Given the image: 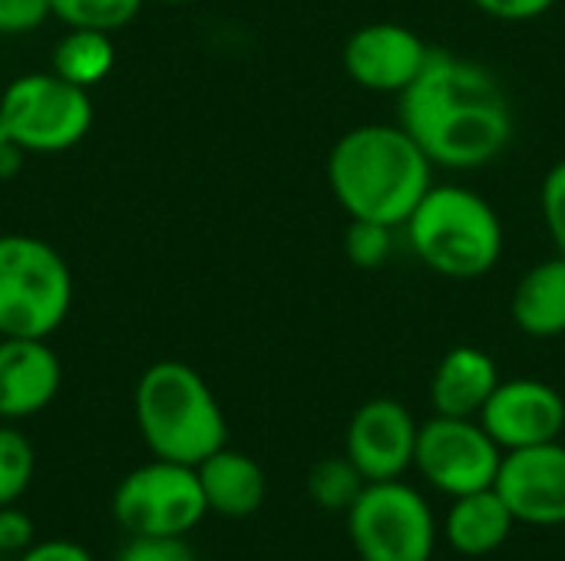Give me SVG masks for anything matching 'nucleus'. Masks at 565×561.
Segmentation results:
<instances>
[{"mask_svg": "<svg viewBox=\"0 0 565 561\" xmlns=\"http://www.w3.org/2000/svg\"><path fill=\"white\" fill-rule=\"evenodd\" d=\"M397 122L437 169L450 172L487 169L516 132L510 93L497 73L437 46L424 73L397 96Z\"/></svg>", "mask_w": 565, "mask_h": 561, "instance_id": "f257e3e1", "label": "nucleus"}, {"mask_svg": "<svg viewBox=\"0 0 565 561\" xmlns=\"http://www.w3.org/2000/svg\"><path fill=\"white\" fill-rule=\"evenodd\" d=\"M434 162L401 122H364L348 129L328 152V188L348 218L404 228L427 188Z\"/></svg>", "mask_w": 565, "mask_h": 561, "instance_id": "f03ea898", "label": "nucleus"}, {"mask_svg": "<svg viewBox=\"0 0 565 561\" xmlns=\"http://www.w3.org/2000/svg\"><path fill=\"white\" fill-rule=\"evenodd\" d=\"M404 231L417 261L450 281L487 278L507 245L493 202L457 182H434Z\"/></svg>", "mask_w": 565, "mask_h": 561, "instance_id": "7ed1b4c3", "label": "nucleus"}, {"mask_svg": "<svg viewBox=\"0 0 565 561\" xmlns=\"http://www.w3.org/2000/svg\"><path fill=\"white\" fill-rule=\"evenodd\" d=\"M136 423L156 460L182 466H199L228 440V423L212 387L182 360L146 367L136 384Z\"/></svg>", "mask_w": 565, "mask_h": 561, "instance_id": "20e7f679", "label": "nucleus"}, {"mask_svg": "<svg viewBox=\"0 0 565 561\" xmlns=\"http://www.w3.org/2000/svg\"><path fill=\"white\" fill-rule=\"evenodd\" d=\"M73 304L66 261L33 235H0V337L46 341Z\"/></svg>", "mask_w": 565, "mask_h": 561, "instance_id": "39448f33", "label": "nucleus"}, {"mask_svg": "<svg viewBox=\"0 0 565 561\" xmlns=\"http://www.w3.org/2000/svg\"><path fill=\"white\" fill-rule=\"evenodd\" d=\"M348 536L361 561H430L437 519L424 493L404 479L367 483L348 509Z\"/></svg>", "mask_w": 565, "mask_h": 561, "instance_id": "423d86ee", "label": "nucleus"}, {"mask_svg": "<svg viewBox=\"0 0 565 561\" xmlns=\"http://www.w3.org/2000/svg\"><path fill=\"white\" fill-rule=\"evenodd\" d=\"M209 516L195 466L156 460L136 466L113 493V519L126 536L185 539Z\"/></svg>", "mask_w": 565, "mask_h": 561, "instance_id": "0eeeda50", "label": "nucleus"}, {"mask_svg": "<svg viewBox=\"0 0 565 561\" xmlns=\"http://www.w3.org/2000/svg\"><path fill=\"white\" fill-rule=\"evenodd\" d=\"M0 116L26 152H66L93 126L89 89L50 73H23L0 96Z\"/></svg>", "mask_w": 565, "mask_h": 561, "instance_id": "6e6552de", "label": "nucleus"}, {"mask_svg": "<svg viewBox=\"0 0 565 561\" xmlns=\"http://www.w3.org/2000/svg\"><path fill=\"white\" fill-rule=\"evenodd\" d=\"M503 463V450L483 430L480 420L430 417L420 423L414 470L444 496L457 499L467 493L493 489Z\"/></svg>", "mask_w": 565, "mask_h": 561, "instance_id": "1a4fd4ad", "label": "nucleus"}, {"mask_svg": "<svg viewBox=\"0 0 565 561\" xmlns=\"http://www.w3.org/2000/svg\"><path fill=\"white\" fill-rule=\"evenodd\" d=\"M430 53L434 46L414 26L374 20L344 40L341 63L354 86L377 96H401L424 73Z\"/></svg>", "mask_w": 565, "mask_h": 561, "instance_id": "9d476101", "label": "nucleus"}, {"mask_svg": "<svg viewBox=\"0 0 565 561\" xmlns=\"http://www.w3.org/2000/svg\"><path fill=\"white\" fill-rule=\"evenodd\" d=\"M420 423L394 397H374L354 410L344 430V456L367 483L404 479L414 466Z\"/></svg>", "mask_w": 565, "mask_h": 561, "instance_id": "9b49d317", "label": "nucleus"}, {"mask_svg": "<svg viewBox=\"0 0 565 561\" xmlns=\"http://www.w3.org/2000/svg\"><path fill=\"white\" fill-rule=\"evenodd\" d=\"M503 453L556 443L565 430L563 393L536 377L500 380L483 413L477 417Z\"/></svg>", "mask_w": 565, "mask_h": 561, "instance_id": "f8f14e48", "label": "nucleus"}, {"mask_svg": "<svg viewBox=\"0 0 565 561\" xmlns=\"http://www.w3.org/2000/svg\"><path fill=\"white\" fill-rule=\"evenodd\" d=\"M493 489L516 522L536 529L565 526V446L556 440L503 453Z\"/></svg>", "mask_w": 565, "mask_h": 561, "instance_id": "ddd939ff", "label": "nucleus"}, {"mask_svg": "<svg viewBox=\"0 0 565 561\" xmlns=\"http://www.w3.org/2000/svg\"><path fill=\"white\" fill-rule=\"evenodd\" d=\"M63 384L60 357L46 341L0 337V420L17 423L43 413Z\"/></svg>", "mask_w": 565, "mask_h": 561, "instance_id": "4468645a", "label": "nucleus"}, {"mask_svg": "<svg viewBox=\"0 0 565 561\" xmlns=\"http://www.w3.org/2000/svg\"><path fill=\"white\" fill-rule=\"evenodd\" d=\"M497 387H500L497 360L473 344H460V347H450L434 367L430 407L437 417L477 420Z\"/></svg>", "mask_w": 565, "mask_h": 561, "instance_id": "2eb2a0df", "label": "nucleus"}, {"mask_svg": "<svg viewBox=\"0 0 565 561\" xmlns=\"http://www.w3.org/2000/svg\"><path fill=\"white\" fill-rule=\"evenodd\" d=\"M195 473H199L209 513H218L225 519H248L265 503L268 479L248 453L222 446L209 460H202Z\"/></svg>", "mask_w": 565, "mask_h": 561, "instance_id": "dca6fc26", "label": "nucleus"}, {"mask_svg": "<svg viewBox=\"0 0 565 561\" xmlns=\"http://www.w3.org/2000/svg\"><path fill=\"white\" fill-rule=\"evenodd\" d=\"M513 324L533 341L565 334V255H553L526 268L510 298Z\"/></svg>", "mask_w": 565, "mask_h": 561, "instance_id": "f3484780", "label": "nucleus"}, {"mask_svg": "<svg viewBox=\"0 0 565 561\" xmlns=\"http://www.w3.org/2000/svg\"><path fill=\"white\" fill-rule=\"evenodd\" d=\"M513 526H516V519H513L510 506L503 503V496L497 489H480V493L450 499V509L444 519V536L454 552L483 559L507 546V539L513 536Z\"/></svg>", "mask_w": 565, "mask_h": 561, "instance_id": "a211bd4d", "label": "nucleus"}, {"mask_svg": "<svg viewBox=\"0 0 565 561\" xmlns=\"http://www.w3.org/2000/svg\"><path fill=\"white\" fill-rule=\"evenodd\" d=\"M113 63H116V46L113 36L103 30L70 26V33H63L53 46V73L83 89L103 83L113 73Z\"/></svg>", "mask_w": 565, "mask_h": 561, "instance_id": "6ab92c4d", "label": "nucleus"}, {"mask_svg": "<svg viewBox=\"0 0 565 561\" xmlns=\"http://www.w3.org/2000/svg\"><path fill=\"white\" fill-rule=\"evenodd\" d=\"M364 486H367V479L358 473V466L344 453L315 463L308 473V496L315 506H321L328 513H348L354 506V499L364 493Z\"/></svg>", "mask_w": 565, "mask_h": 561, "instance_id": "aec40b11", "label": "nucleus"}, {"mask_svg": "<svg viewBox=\"0 0 565 561\" xmlns=\"http://www.w3.org/2000/svg\"><path fill=\"white\" fill-rule=\"evenodd\" d=\"M36 453L30 440L13 427L0 420V506H17L23 493L33 483Z\"/></svg>", "mask_w": 565, "mask_h": 561, "instance_id": "412c9836", "label": "nucleus"}, {"mask_svg": "<svg viewBox=\"0 0 565 561\" xmlns=\"http://www.w3.org/2000/svg\"><path fill=\"white\" fill-rule=\"evenodd\" d=\"M53 17L66 26L113 33L139 17L142 0H50Z\"/></svg>", "mask_w": 565, "mask_h": 561, "instance_id": "4be33fe9", "label": "nucleus"}, {"mask_svg": "<svg viewBox=\"0 0 565 561\" xmlns=\"http://www.w3.org/2000/svg\"><path fill=\"white\" fill-rule=\"evenodd\" d=\"M394 231L391 225L367 222V218H351L344 231V258L361 268V271H377L391 261L394 255Z\"/></svg>", "mask_w": 565, "mask_h": 561, "instance_id": "5701e85b", "label": "nucleus"}, {"mask_svg": "<svg viewBox=\"0 0 565 561\" xmlns=\"http://www.w3.org/2000/svg\"><path fill=\"white\" fill-rule=\"evenodd\" d=\"M540 212L546 222V231L553 238V248L565 255V159L556 162L540 188Z\"/></svg>", "mask_w": 565, "mask_h": 561, "instance_id": "b1692460", "label": "nucleus"}, {"mask_svg": "<svg viewBox=\"0 0 565 561\" xmlns=\"http://www.w3.org/2000/svg\"><path fill=\"white\" fill-rule=\"evenodd\" d=\"M116 561H199L185 546V539H152V536H129L119 549Z\"/></svg>", "mask_w": 565, "mask_h": 561, "instance_id": "393cba45", "label": "nucleus"}, {"mask_svg": "<svg viewBox=\"0 0 565 561\" xmlns=\"http://www.w3.org/2000/svg\"><path fill=\"white\" fill-rule=\"evenodd\" d=\"M50 13V0H0V36L33 33Z\"/></svg>", "mask_w": 565, "mask_h": 561, "instance_id": "a878e982", "label": "nucleus"}, {"mask_svg": "<svg viewBox=\"0 0 565 561\" xmlns=\"http://www.w3.org/2000/svg\"><path fill=\"white\" fill-rule=\"evenodd\" d=\"M480 13L503 20V23H526L550 13L559 0H470Z\"/></svg>", "mask_w": 565, "mask_h": 561, "instance_id": "bb28decb", "label": "nucleus"}, {"mask_svg": "<svg viewBox=\"0 0 565 561\" xmlns=\"http://www.w3.org/2000/svg\"><path fill=\"white\" fill-rule=\"evenodd\" d=\"M33 546V522L17 506H0V552L20 555Z\"/></svg>", "mask_w": 565, "mask_h": 561, "instance_id": "cd10ccee", "label": "nucleus"}, {"mask_svg": "<svg viewBox=\"0 0 565 561\" xmlns=\"http://www.w3.org/2000/svg\"><path fill=\"white\" fill-rule=\"evenodd\" d=\"M17 561H93V555L70 539H46V542H33L30 549H23Z\"/></svg>", "mask_w": 565, "mask_h": 561, "instance_id": "c85d7f7f", "label": "nucleus"}, {"mask_svg": "<svg viewBox=\"0 0 565 561\" xmlns=\"http://www.w3.org/2000/svg\"><path fill=\"white\" fill-rule=\"evenodd\" d=\"M23 155H26V149L17 142L0 145V179H13L23 169Z\"/></svg>", "mask_w": 565, "mask_h": 561, "instance_id": "c756f323", "label": "nucleus"}, {"mask_svg": "<svg viewBox=\"0 0 565 561\" xmlns=\"http://www.w3.org/2000/svg\"><path fill=\"white\" fill-rule=\"evenodd\" d=\"M7 142H13V136H10V129H7V122L0 116V145H7Z\"/></svg>", "mask_w": 565, "mask_h": 561, "instance_id": "7c9ffc66", "label": "nucleus"}, {"mask_svg": "<svg viewBox=\"0 0 565 561\" xmlns=\"http://www.w3.org/2000/svg\"><path fill=\"white\" fill-rule=\"evenodd\" d=\"M162 3H172V7H179V3H192V0H162Z\"/></svg>", "mask_w": 565, "mask_h": 561, "instance_id": "2f4dec72", "label": "nucleus"}]
</instances>
